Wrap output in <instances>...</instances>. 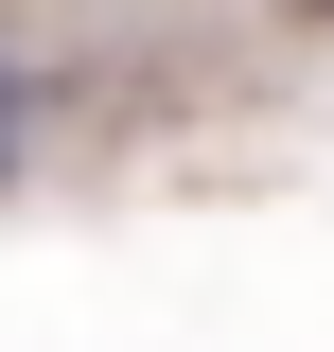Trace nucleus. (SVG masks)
<instances>
[{
	"instance_id": "nucleus-1",
	"label": "nucleus",
	"mask_w": 334,
	"mask_h": 352,
	"mask_svg": "<svg viewBox=\"0 0 334 352\" xmlns=\"http://www.w3.org/2000/svg\"><path fill=\"white\" fill-rule=\"evenodd\" d=\"M18 159H36V88L0 71V176H18Z\"/></svg>"
}]
</instances>
